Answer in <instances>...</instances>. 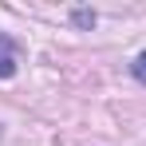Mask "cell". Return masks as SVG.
Here are the masks:
<instances>
[{
  "label": "cell",
  "instance_id": "obj_3",
  "mask_svg": "<svg viewBox=\"0 0 146 146\" xmlns=\"http://www.w3.org/2000/svg\"><path fill=\"white\" fill-rule=\"evenodd\" d=\"M75 24H79V28H91V24H95V12L79 8V12H75Z\"/></svg>",
  "mask_w": 146,
  "mask_h": 146
},
{
  "label": "cell",
  "instance_id": "obj_1",
  "mask_svg": "<svg viewBox=\"0 0 146 146\" xmlns=\"http://www.w3.org/2000/svg\"><path fill=\"white\" fill-rule=\"evenodd\" d=\"M16 75V44L0 32V79H12Z\"/></svg>",
  "mask_w": 146,
  "mask_h": 146
},
{
  "label": "cell",
  "instance_id": "obj_2",
  "mask_svg": "<svg viewBox=\"0 0 146 146\" xmlns=\"http://www.w3.org/2000/svg\"><path fill=\"white\" fill-rule=\"evenodd\" d=\"M130 71H134V79H138V83H146V51L134 59V63H130Z\"/></svg>",
  "mask_w": 146,
  "mask_h": 146
}]
</instances>
